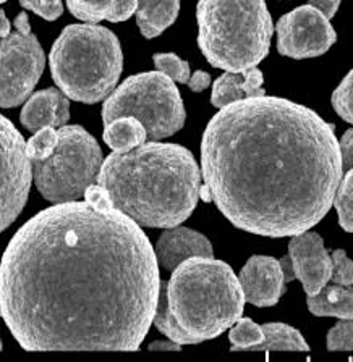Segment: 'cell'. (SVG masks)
<instances>
[{"label":"cell","instance_id":"obj_1","mask_svg":"<svg viewBox=\"0 0 353 362\" xmlns=\"http://www.w3.org/2000/svg\"><path fill=\"white\" fill-rule=\"evenodd\" d=\"M161 285L155 247L135 220L112 202H60L5 249L0 317L26 351H136Z\"/></svg>","mask_w":353,"mask_h":362},{"label":"cell","instance_id":"obj_2","mask_svg":"<svg viewBox=\"0 0 353 362\" xmlns=\"http://www.w3.org/2000/svg\"><path fill=\"white\" fill-rule=\"evenodd\" d=\"M201 170L199 197L237 228L267 238L320 223L344 177L334 124L308 107L266 95L233 102L211 118Z\"/></svg>","mask_w":353,"mask_h":362},{"label":"cell","instance_id":"obj_3","mask_svg":"<svg viewBox=\"0 0 353 362\" xmlns=\"http://www.w3.org/2000/svg\"><path fill=\"white\" fill-rule=\"evenodd\" d=\"M112 206L140 226L172 228L195 211L201 172L186 147L143 143L127 152H112L102 162L98 181Z\"/></svg>","mask_w":353,"mask_h":362},{"label":"cell","instance_id":"obj_4","mask_svg":"<svg viewBox=\"0 0 353 362\" xmlns=\"http://www.w3.org/2000/svg\"><path fill=\"white\" fill-rule=\"evenodd\" d=\"M240 280L229 264L214 257H191L172 270L152 324L179 344H198L222 335L245 308Z\"/></svg>","mask_w":353,"mask_h":362},{"label":"cell","instance_id":"obj_5","mask_svg":"<svg viewBox=\"0 0 353 362\" xmlns=\"http://www.w3.org/2000/svg\"><path fill=\"white\" fill-rule=\"evenodd\" d=\"M198 45L214 68L245 71L266 59L274 25L266 0H198Z\"/></svg>","mask_w":353,"mask_h":362},{"label":"cell","instance_id":"obj_6","mask_svg":"<svg viewBox=\"0 0 353 362\" xmlns=\"http://www.w3.org/2000/svg\"><path fill=\"white\" fill-rule=\"evenodd\" d=\"M50 73L68 99L96 104L109 98L123 70L118 37L96 23L68 25L49 55Z\"/></svg>","mask_w":353,"mask_h":362},{"label":"cell","instance_id":"obj_7","mask_svg":"<svg viewBox=\"0 0 353 362\" xmlns=\"http://www.w3.org/2000/svg\"><path fill=\"white\" fill-rule=\"evenodd\" d=\"M121 117L136 118L146 128L147 139L161 141L184 128L186 112L172 79L161 71H146L125 79L106 99L104 124Z\"/></svg>","mask_w":353,"mask_h":362},{"label":"cell","instance_id":"obj_8","mask_svg":"<svg viewBox=\"0 0 353 362\" xmlns=\"http://www.w3.org/2000/svg\"><path fill=\"white\" fill-rule=\"evenodd\" d=\"M57 134L59 143L52 154L31 162L33 180L44 199L54 204L79 201L98 181L102 151L94 136L79 124H64Z\"/></svg>","mask_w":353,"mask_h":362},{"label":"cell","instance_id":"obj_9","mask_svg":"<svg viewBox=\"0 0 353 362\" xmlns=\"http://www.w3.org/2000/svg\"><path fill=\"white\" fill-rule=\"evenodd\" d=\"M15 28L0 41V109H13L30 98L45 66L43 45L26 13L16 16Z\"/></svg>","mask_w":353,"mask_h":362},{"label":"cell","instance_id":"obj_10","mask_svg":"<svg viewBox=\"0 0 353 362\" xmlns=\"http://www.w3.org/2000/svg\"><path fill=\"white\" fill-rule=\"evenodd\" d=\"M33 163L21 133L0 115V233L18 218L28 201Z\"/></svg>","mask_w":353,"mask_h":362},{"label":"cell","instance_id":"obj_11","mask_svg":"<svg viewBox=\"0 0 353 362\" xmlns=\"http://www.w3.org/2000/svg\"><path fill=\"white\" fill-rule=\"evenodd\" d=\"M277 50L290 59H313L327 52L337 41L329 18L311 5H301L277 21Z\"/></svg>","mask_w":353,"mask_h":362},{"label":"cell","instance_id":"obj_12","mask_svg":"<svg viewBox=\"0 0 353 362\" xmlns=\"http://www.w3.org/2000/svg\"><path fill=\"white\" fill-rule=\"evenodd\" d=\"M286 281L300 280L306 296L320 293L331 279L332 257L324 246L323 238L306 230L292 236L288 243V256L281 259Z\"/></svg>","mask_w":353,"mask_h":362},{"label":"cell","instance_id":"obj_13","mask_svg":"<svg viewBox=\"0 0 353 362\" xmlns=\"http://www.w3.org/2000/svg\"><path fill=\"white\" fill-rule=\"evenodd\" d=\"M245 301L256 308H271L286 293V275L281 260L269 256H253L238 275Z\"/></svg>","mask_w":353,"mask_h":362},{"label":"cell","instance_id":"obj_14","mask_svg":"<svg viewBox=\"0 0 353 362\" xmlns=\"http://www.w3.org/2000/svg\"><path fill=\"white\" fill-rule=\"evenodd\" d=\"M156 257L161 267L175 270L186 259L214 257L213 245L206 236L186 226H172L159 236L156 243Z\"/></svg>","mask_w":353,"mask_h":362},{"label":"cell","instance_id":"obj_15","mask_svg":"<svg viewBox=\"0 0 353 362\" xmlns=\"http://www.w3.org/2000/svg\"><path fill=\"white\" fill-rule=\"evenodd\" d=\"M21 124L30 132L60 128L70 120V102L60 89L49 88L34 93L20 115Z\"/></svg>","mask_w":353,"mask_h":362},{"label":"cell","instance_id":"obj_16","mask_svg":"<svg viewBox=\"0 0 353 362\" xmlns=\"http://www.w3.org/2000/svg\"><path fill=\"white\" fill-rule=\"evenodd\" d=\"M264 75L259 68H250L245 71H225L215 79L211 94V104L218 109L230 105L233 102L264 95Z\"/></svg>","mask_w":353,"mask_h":362},{"label":"cell","instance_id":"obj_17","mask_svg":"<svg viewBox=\"0 0 353 362\" xmlns=\"http://www.w3.org/2000/svg\"><path fill=\"white\" fill-rule=\"evenodd\" d=\"M70 13L86 23H122L132 16L138 0H67Z\"/></svg>","mask_w":353,"mask_h":362},{"label":"cell","instance_id":"obj_18","mask_svg":"<svg viewBox=\"0 0 353 362\" xmlns=\"http://www.w3.org/2000/svg\"><path fill=\"white\" fill-rule=\"evenodd\" d=\"M308 309L316 317L353 319V283L327 281L320 293L306 299Z\"/></svg>","mask_w":353,"mask_h":362},{"label":"cell","instance_id":"obj_19","mask_svg":"<svg viewBox=\"0 0 353 362\" xmlns=\"http://www.w3.org/2000/svg\"><path fill=\"white\" fill-rule=\"evenodd\" d=\"M180 11V0H138L136 25L146 39H155L172 26Z\"/></svg>","mask_w":353,"mask_h":362},{"label":"cell","instance_id":"obj_20","mask_svg":"<svg viewBox=\"0 0 353 362\" xmlns=\"http://www.w3.org/2000/svg\"><path fill=\"white\" fill-rule=\"evenodd\" d=\"M104 143L113 152H127L146 143L147 133L143 123L133 117H121L104 124Z\"/></svg>","mask_w":353,"mask_h":362},{"label":"cell","instance_id":"obj_21","mask_svg":"<svg viewBox=\"0 0 353 362\" xmlns=\"http://www.w3.org/2000/svg\"><path fill=\"white\" fill-rule=\"evenodd\" d=\"M263 339L256 344L253 351H310L308 343L297 328L282 322H269L261 325Z\"/></svg>","mask_w":353,"mask_h":362},{"label":"cell","instance_id":"obj_22","mask_svg":"<svg viewBox=\"0 0 353 362\" xmlns=\"http://www.w3.org/2000/svg\"><path fill=\"white\" fill-rule=\"evenodd\" d=\"M332 206L337 211L339 225L342 226V230L353 233V168L344 172Z\"/></svg>","mask_w":353,"mask_h":362},{"label":"cell","instance_id":"obj_23","mask_svg":"<svg viewBox=\"0 0 353 362\" xmlns=\"http://www.w3.org/2000/svg\"><path fill=\"white\" fill-rule=\"evenodd\" d=\"M229 339L232 351H253V348L263 339V328L254 324L250 317H240L230 327Z\"/></svg>","mask_w":353,"mask_h":362},{"label":"cell","instance_id":"obj_24","mask_svg":"<svg viewBox=\"0 0 353 362\" xmlns=\"http://www.w3.org/2000/svg\"><path fill=\"white\" fill-rule=\"evenodd\" d=\"M59 143V134L54 128L38 129L30 139L26 141V154L30 160H44L55 151Z\"/></svg>","mask_w":353,"mask_h":362},{"label":"cell","instance_id":"obj_25","mask_svg":"<svg viewBox=\"0 0 353 362\" xmlns=\"http://www.w3.org/2000/svg\"><path fill=\"white\" fill-rule=\"evenodd\" d=\"M152 62L157 68V71L164 73V75L169 76L174 83L180 84H188L191 78L190 73V65L188 62L181 60L179 55L175 54H156L152 57Z\"/></svg>","mask_w":353,"mask_h":362},{"label":"cell","instance_id":"obj_26","mask_svg":"<svg viewBox=\"0 0 353 362\" xmlns=\"http://www.w3.org/2000/svg\"><path fill=\"white\" fill-rule=\"evenodd\" d=\"M331 102L335 113L347 123L353 124V70L347 73V76L335 88Z\"/></svg>","mask_w":353,"mask_h":362},{"label":"cell","instance_id":"obj_27","mask_svg":"<svg viewBox=\"0 0 353 362\" xmlns=\"http://www.w3.org/2000/svg\"><path fill=\"white\" fill-rule=\"evenodd\" d=\"M329 351H353V319H340L327 332Z\"/></svg>","mask_w":353,"mask_h":362},{"label":"cell","instance_id":"obj_28","mask_svg":"<svg viewBox=\"0 0 353 362\" xmlns=\"http://www.w3.org/2000/svg\"><path fill=\"white\" fill-rule=\"evenodd\" d=\"M25 10H31L47 21H54L64 13L62 0H18Z\"/></svg>","mask_w":353,"mask_h":362},{"label":"cell","instance_id":"obj_29","mask_svg":"<svg viewBox=\"0 0 353 362\" xmlns=\"http://www.w3.org/2000/svg\"><path fill=\"white\" fill-rule=\"evenodd\" d=\"M332 257V274L329 281L344 283L350 285L353 283V260L349 259L344 249H335L331 254Z\"/></svg>","mask_w":353,"mask_h":362},{"label":"cell","instance_id":"obj_30","mask_svg":"<svg viewBox=\"0 0 353 362\" xmlns=\"http://www.w3.org/2000/svg\"><path fill=\"white\" fill-rule=\"evenodd\" d=\"M340 146V157H342V168L344 172L353 168V128L345 132L342 139L339 141Z\"/></svg>","mask_w":353,"mask_h":362},{"label":"cell","instance_id":"obj_31","mask_svg":"<svg viewBox=\"0 0 353 362\" xmlns=\"http://www.w3.org/2000/svg\"><path fill=\"white\" fill-rule=\"evenodd\" d=\"M340 2H342V0H310V5L320 10L326 18L331 20L332 16L337 13Z\"/></svg>","mask_w":353,"mask_h":362},{"label":"cell","instance_id":"obj_32","mask_svg":"<svg viewBox=\"0 0 353 362\" xmlns=\"http://www.w3.org/2000/svg\"><path fill=\"white\" fill-rule=\"evenodd\" d=\"M209 84H211L209 73L198 70L191 75L190 81H188V88H190L193 93H201V90L209 88Z\"/></svg>","mask_w":353,"mask_h":362},{"label":"cell","instance_id":"obj_33","mask_svg":"<svg viewBox=\"0 0 353 362\" xmlns=\"http://www.w3.org/2000/svg\"><path fill=\"white\" fill-rule=\"evenodd\" d=\"M150 349L151 351H180L181 344L172 341V339H169V341H155L150 344Z\"/></svg>","mask_w":353,"mask_h":362},{"label":"cell","instance_id":"obj_34","mask_svg":"<svg viewBox=\"0 0 353 362\" xmlns=\"http://www.w3.org/2000/svg\"><path fill=\"white\" fill-rule=\"evenodd\" d=\"M10 28H11V25H10L9 18H7V15H5L4 10H0V39L9 36Z\"/></svg>","mask_w":353,"mask_h":362},{"label":"cell","instance_id":"obj_35","mask_svg":"<svg viewBox=\"0 0 353 362\" xmlns=\"http://www.w3.org/2000/svg\"><path fill=\"white\" fill-rule=\"evenodd\" d=\"M2 348H4V344H2V339H0V351H2Z\"/></svg>","mask_w":353,"mask_h":362},{"label":"cell","instance_id":"obj_36","mask_svg":"<svg viewBox=\"0 0 353 362\" xmlns=\"http://www.w3.org/2000/svg\"><path fill=\"white\" fill-rule=\"evenodd\" d=\"M4 2H7V0H0V4H4Z\"/></svg>","mask_w":353,"mask_h":362}]
</instances>
